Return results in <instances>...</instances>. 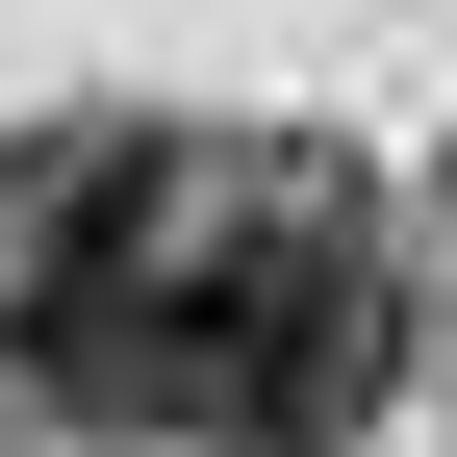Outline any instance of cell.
Masks as SVG:
<instances>
[{"label": "cell", "instance_id": "cell-1", "mask_svg": "<svg viewBox=\"0 0 457 457\" xmlns=\"http://www.w3.org/2000/svg\"><path fill=\"white\" fill-rule=\"evenodd\" d=\"M407 381V254H381L330 179L179 228V432H254V457H330Z\"/></svg>", "mask_w": 457, "mask_h": 457}]
</instances>
